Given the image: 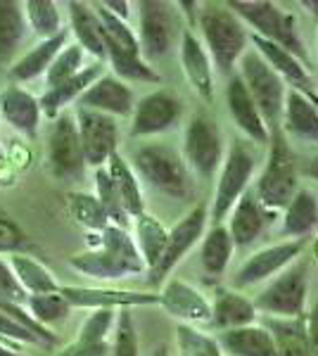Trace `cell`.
I'll return each instance as SVG.
<instances>
[{
  "label": "cell",
  "mask_w": 318,
  "mask_h": 356,
  "mask_svg": "<svg viewBox=\"0 0 318 356\" xmlns=\"http://www.w3.org/2000/svg\"><path fill=\"white\" fill-rule=\"evenodd\" d=\"M69 266L95 280H119L145 271V261L133 238L119 226H107L102 233L90 235V250L72 257Z\"/></svg>",
  "instance_id": "cell-1"
},
{
  "label": "cell",
  "mask_w": 318,
  "mask_h": 356,
  "mask_svg": "<svg viewBox=\"0 0 318 356\" xmlns=\"http://www.w3.org/2000/svg\"><path fill=\"white\" fill-rule=\"evenodd\" d=\"M225 5L240 22L254 29V36L280 45L283 50L297 57L302 65L306 62L304 41L297 31V19L292 13H285L269 0H230Z\"/></svg>",
  "instance_id": "cell-2"
},
{
  "label": "cell",
  "mask_w": 318,
  "mask_h": 356,
  "mask_svg": "<svg viewBox=\"0 0 318 356\" xmlns=\"http://www.w3.org/2000/svg\"><path fill=\"white\" fill-rule=\"evenodd\" d=\"M269 159H266V166L257 181V188H254V195L262 202L266 209L278 211L285 209L290 204V200L297 195L299 191V171H297V159H294V152L287 143L283 129H276L269 134Z\"/></svg>",
  "instance_id": "cell-3"
},
{
  "label": "cell",
  "mask_w": 318,
  "mask_h": 356,
  "mask_svg": "<svg viewBox=\"0 0 318 356\" xmlns=\"http://www.w3.org/2000/svg\"><path fill=\"white\" fill-rule=\"evenodd\" d=\"M200 29L212 65L230 76L235 62H240L250 41L242 22L230 13L228 5H205V10L200 13Z\"/></svg>",
  "instance_id": "cell-4"
},
{
  "label": "cell",
  "mask_w": 318,
  "mask_h": 356,
  "mask_svg": "<svg viewBox=\"0 0 318 356\" xmlns=\"http://www.w3.org/2000/svg\"><path fill=\"white\" fill-rule=\"evenodd\" d=\"M138 176L154 188L157 193H164L176 200H193L195 183L190 176V169L183 162V157L169 145H145L133 157Z\"/></svg>",
  "instance_id": "cell-5"
},
{
  "label": "cell",
  "mask_w": 318,
  "mask_h": 356,
  "mask_svg": "<svg viewBox=\"0 0 318 356\" xmlns=\"http://www.w3.org/2000/svg\"><path fill=\"white\" fill-rule=\"evenodd\" d=\"M238 76L245 83L247 93L254 100L259 117L266 126V131L280 129L283 107H285V83L278 74L273 72L259 53H245L240 57V74Z\"/></svg>",
  "instance_id": "cell-6"
},
{
  "label": "cell",
  "mask_w": 318,
  "mask_h": 356,
  "mask_svg": "<svg viewBox=\"0 0 318 356\" xmlns=\"http://www.w3.org/2000/svg\"><path fill=\"white\" fill-rule=\"evenodd\" d=\"M306 271H309L306 259H297L290 264L252 302L254 309L269 314L271 318H299V316H304L306 288H309Z\"/></svg>",
  "instance_id": "cell-7"
},
{
  "label": "cell",
  "mask_w": 318,
  "mask_h": 356,
  "mask_svg": "<svg viewBox=\"0 0 318 356\" xmlns=\"http://www.w3.org/2000/svg\"><path fill=\"white\" fill-rule=\"evenodd\" d=\"M225 154V143L218 124L207 114H195L183 134V162L195 176L209 178L221 169Z\"/></svg>",
  "instance_id": "cell-8"
},
{
  "label": "cell",
  "mask_w": 318,
  "mask_h": 356,
  "mask_svg": "<svg viewBox=\"0 0 318 356\" xmlns=\"http://www.w3.org/2000/svg\"><path fill=\"white\" fill-rule=\"evenodd\" d=\"M183 33L181 13L176 5L161 3V0H143L141 3V33H138V45H141L143 60H159L164 57L173 45L178 43Z\"/></svg>",
  "instance_id": "cell-9"
},
{
  "label": "cell",
  "mask_w": 318,
  "mask_h": 356,
  "mask_svg": "<svg viewBox=\"0 0 318 356\" xmlns=\"http://www.w3.org/2000/svg\"><path fill=\"white\" fill-rule=\"evenodd\" d=\"M45 164L53 178L62 183L79 181L86 171L84 150H81L77 119L74 114L62 112L55 119L53 129L48 136V145H45Z\"/></svg>",
  "instance_id": "cell-10"
},
{
  "label": "cell",
  "mask_w": 318,
  "mask_h": 356,
  "mask_svg": "<svg viewBox=\"0 0 318 356\" xmlns=\"http://www.w3.org/2000/svg\"><path fill=\"white\" fill-rule=\"evenodd\" d=\"M252 174H254V154L238 143L223 157L216 193H214L212 200V219L216 226H221V221L230 214V209L247 193V183L252 181Z\"/></svg>",
  "instance_id": "cell-11"
},
{
  "label": "cell",
  "mask_w": 318,
  "mask_h": 356,
  "mask_svg": "<svg viewBox=\"0 0 318 356\" xmlns=\"http://www.w3.org/2000/svg\"><path fill=\"white\" fill-rule=\"evenodd\" d=\"M74 119H77V131L86 166L102 169L107 164V159L117 152L119 145L117 119L93 110H84V107H79Z\"/></svg>",
  "instance_id": "cell-12"
},
{
  "label": "cell",
  "mask_w": 318,
  "mask_h": 356,
  "mask_svg": "<svg viewBox=\"0 0 318 356\" xmlns=\"http://www.w3.org/2000/svg\"><path fill=\"white\" fill-rule=\"evenodd\" d=\"M207 219H209L207 204H198L171 228L169 235H166L164 254H161L157 266L150 271V283H154V285L161 283V280H164L166 275L183 261V257H186L188 252L202 240V235H205Z\"/></svg>",
  "instance_id": "cell-13"
},
{
  "label": "cell",
  "mask_w": 318,
  "mask_h": 356,
  "mask_svg": "<svg viewBox=\"0 0 318 356\" xmlns=\"http://www.w3.org/2000/svg\"><path fill=\"white\" fill-rule=\"evenodd\" d=\"M309 240H285V243L264 247V250L254 252V254L238 268L233 278L235 288H250V285L264 283V280L273 278L280 271H285L290 264H294L302 257L304 247Z\"/></svg>",
  "instance_id": "cell-14"
},
{
  "label": "cell",
  "mask_w": 318,
  "mask_h": 356,
  "mask_svg": "<svg viewBox=\"0 0 318 356\" xmlns=\"http://www.w3.org/2000/svg\"><path fill=\"white\" fill-rule=\"evenodd\" d=\"M183 114V102L169 90H154L133 105V122L131 136L148 138L169 131L178 124Z\"/></svg>",
  "instance_id": "cell-15"
},
{
  "label": "cell",
  "mask_w": 318,
  "mask_h": 356,
  "mask_svg": "<svg viewBox=\"0 0 318 356\" xmlns=\"http://www.w3.org/2000/svg\"><path fill=\"white\" fill-rule=\"evenodd\" d=\"M60 295L69 302L72 309H131L159 304V295L136 290H114V288H81V285H60Z\"/></svg>",
  "instance_id": "cell-16"
},
{
  "label": "cell",
  "mask_w": 318,
  "mask_h": 356,
  "mask_svg": "<svg viewBox=\"0 0 318 356\" xmlns=\"http://www.w3.org/2000/svg\"><path fill=\"white\" fill-rule=\"evenodd\" d=\"M159 304L169 316L183 321V325L209 323L212 321V302L198 288H193L181 278L166 280L159 292Z\"/></svg>",
  "instance_id": "cell-17"
},
{
  "label": "cell",
  "mask_w": 318,
  "mask_h": 356,
  "mask_svg": "<svg viewBox=\"0 0 318 356\" xmlns=\"http://www.w3.org/2000/svg\"><path fill=\"white\" fill-rule=\"evenodd\" d=\"M276 211L266 209L259 202L254 191H247L238 200V204L230 209V219H228V233L233 238L235 247H247L252 245L257 238H262L266 228L273 223Z\"/></svg>",
  "instance_id": "cell-18"
},
{
  "label": "cell",
  "mask_w": 318,
  "mask_h": 356,
  "mask_svg": "<svg viewBox=\"0 0 318 356\" xmlns=\"http://www.w3.org/2000/svg\"><path fill=\"white\" fill-rule=\"evenodd\" d=\"M79 107L93 110L107 117H126L133 112V90L114 74H102L97 81L79 97Z\"/></svg>",
  "instance_id": "cell-19"
},
{
  "label": "cell",
  "mask_w": 318,
  "mask_h": 356,
  "mask_svg": "<svg viewBox=\"0 0 318 356\" xmlns=\"http://www.w3.org/2000/svg\"><path fill=\"white\" fill-rule=\"evenodd\" d=\"M117 323V312L114 309H97L88 314L79 330V337L62 347L57 356H109L112 342H109V332Z\"/></svg>",
  "instance_id": "cell-20"
},
{
  "label": "cell",
  "mask_w": 318,
  "mask_h": 356,
  "mask_svg": "<svg viewBox=\"0 0 318 356\" xmlns=\"http://www.w3.org/2000/svg\"><path fill=\"white\" fill-rule=\"evenodd\" d=\"M0 114L17 134L29 140H36L40 126L38 97H33L22 86H8L5 90H0Z\"/></svg>",
  "instance_id": "cell-21"
},
{
  "label": "cell",
  "mask_w": 318,
  "mask_h": 356,
  "mask_svg": "<svg viewBox=\"0 0 318 356\" xmlns=\"http://www.w3.org/2000/svg\"><path fill=\"white\" fill-rule=\"evenodd\" d=\"M181 65L183 74L193 86V90L205 100L214 97V65L207 55L205 45L198 41L190 29H183L181 33Z\"/></svg>",
  "instance_id": "cell-22"
},
{
  "label": "cell",
  "mask_w": 318,
  "mask_h": 356,
  "mask_svg": "<svg viewBox=\"0 0 318 356\" xmlns=\"http://www.w3.org/2000/svg\"><path fill=\"white\" fill-rule=\"evenodd\" d=\"M102 74H105V65H102V62H93V65L81 69L74 79H69V81L57 86V88L45 90V93L38 97L40 114H45V117H50V119H57L62 112H65V107H69L72 102H77L79 97L102 76Z\"/></svg>",
  "instance_id": "cell-23"
},
{
  "label": "cell",
  "mask_w": 318,
  "mask_h": 356,
  "mask_svg": "<svg viewBox=\"0 0 318 356\" xmlns=\"http://www.w3.org/2000/svg\"><path fill=\"white\" fill-rule=\"evenodd\" d=\"M225 102H228L230 117H233V122L238 124V129L242 134L250 138V140L259 143V145L269 143V131H266L262 117H259L257 107H254V100L250 97V93H247L245 83H242V79L238 74L228 79V86H225Z\"/></svg>",
  "instance_id": "cell-24"
},
{
  "label": "cell",
  "mask_w": 318,
  "mask_h": 356,
  "mask_svg": "<svg viewBox=\"0 0 318 356\" xmlns=\"http://www.w3.org/2000/svg\"><path fill=\"white\" fill-rule=\"evenodd\" d=\"M280 129L285 138H297L302 143H318V107L299 90H287L283 107Z\"/></svg>",
  "instance_id": "cell-25"
},
{
  "label": "cell",
  "mask_w": 318,
  "mask_h": 356,
  "mask_svg": "<svg viewBox=\"0 0 318 356\" xmlns=\"http://www.w3.org/2000/svg\"><path fill=\"white\" fill-rule=\"evenodd\" d=\"M250 38L254 43V53H259V57H262L266 65L278 74L283 79V83H290L292 90H299V93H311V90H314L311 88L314 83H311V76H309V72H306V67L292 53L283 50L280 45L254 36V33Z\"/></svg>",
  "instance_id": "cell-26"
},
{
  "label": "cell",
  "mask_w": 318,
  "mask_h": 356,
  "mask_svg": "<svg viewBox=\"0 0 318 356\" xmlns=\"http://www.w3.org/2000/svg\"><path fill=\"white\" fill-rule=\"evenodd\" d=\"M67 10H69V26H72V33L77 36V45L84 48V53L93 55L97 62H105L107 60L105 36H102V26L93 5L67 3Z\"/></svg>",
  "instance_id": "cell-27"
},
{
  "label": "cell",
  "mask_w": 318,
  "mask_h": 356,
  "mask_svg": "<svg viewBox=\"0 0 318 356\" xmlns=\"http://www.w3.org/2000/svg\"><path fill=\"white\" fill-rule=\"evenodd\" d=\"M218 344L230 356H278L273 335L266 325H245V328L223 330L218 335Z\"/></svg>",
  "instance_id": "cell-28"
},
{
  "label": "cell",
  "mask_w": 318,
  "mask_h": 356,
  "mask_svg": "<svg viewBox=\"0 0 318 356\" xmlns=\"http://www.w3.org/2000/svg\"><path fill=\"white\" fill-rule=\"evenodd\" d=\"M67 38H69V29L60 31L53 38H48V41H40L36 48H31L26 55H22L19 60L10 67V81L24 83V81H31V79H36L40 74L48 72V67L53 65V60L67 45Z\"/></svg>",
  "instance_id": "cell-29"
},
{
  "label": "cell",
  "mask_w": 318,
  "mask_h": 356,
  "mask_svg": "<svg viewBox=\"0 0 318 356\" xmlns=\"http://www.w3.org/2000/svg\"><path fill=\"white\" fill-rule=\"evenodd\" d=\"M257 309L252 300L238 295L235 290H216V300L212 304V325L218 330H235L257 323Z\"/></svg>",
  "instance_id": "cell-30"
},
{
  "label": "cell",
  "mask_w": 318,
  "mask_h": 356,
  "mask_svg": "<svg viewBox=\"0 0 318 356\" xmlns=\"http://www.w3.org/2000/svg\"><path fill=\"white\" fill-rule=\"evenodd\" d=\"M109 178L114 183V191H117L121 207L126 209L129 216H141L145 214V202H143V191H141V183H138V176L133 174V169L129 166L124 157L119 152H114L112 157L107 159L105 164Z\"/></svg>",
  "instance_id": "cell-31"
},
{
  "label": "cell",
  "mask_w": 318,
  "mask_h": 356,
  "mask_svg": "<svg viewBox=\"0 0 318 356\" xmlns=\"http://www.w3.org/2000/svg\"><path fill=\"white\" fill-rule=\"evenodd\" d=\"M8 264L15 271L17 283L22 285V290H24L29 297L31 295H50V292L60 290V283L55 280L53 271H50L45 264L33 259V257L22 254V252H15V254H10Z\"/></svg>",
  "instance_id": "cell-32"
},
{
  "label": "cell",
  "mask_w": 318,
  "mask_h": 356,
  "mask_svg": "<svg viewBox=\"0 0 318 356\" xmlns=\"http://www.w3.org/2000/svg\"><path fill=\"white\" fill-rule=\"evenodd\" d=\"M318 228V200L314 193L302 191L290 200L283 214V233L290 235L292 240H304L309 233Z\"/></svg>",
  "instance_id": "cell-33"
},
{
  "label": "cell",
  "mask_w": 318,
  "mask_h": 356,
  "mask_svg": "<svg viewBox=\"0 0 318 356\" xmlns=\"http://www.w3.org/2000/svg\"><path fill=\"white\" fill-rule=\"evenodd\" d=\"M24 5L15 0H0V62H13L26 38Z\"/></svg>",
  "instance_id": "cell-34"
},
{
  "label": "cell",
  "mask_w": 318,
  "mask_h": 356,
  "mask_svg": "<svg viewBox=\"0 0 318 356\" xmlns=\"http://www.w3.org/2000/svg\"><path fill=\"white\" fill-rule=\"evenodd\" d=\"M266 328L273 335L278 356H314L306 340V314L299 318H271Z\"/></svg>",
  "instance_id": "cell-35"
},
{
  "label": "cell",
  "mask_w": 318,
  "mask_h": 356,
  "mask_svg": "<svg viewBox=\"0 0 318 356\" xmlns=\"http://www.w3.org/2000/svg\"><path fill=\"white\" fill-rule=\"evenodd\" d=\"M233 238H230L225 226H214L205 235H202V250H200V261L209 275H221L225 266L230 264L233 257Z\"/></svg>",
  "instance_id": "cell-36"
},
{
  "label": "cell",
  "mask_w": 318,
  "mask_h": 356,
  "mask_svg": "<svg viewBox=\"0 0 318 356\" xmlns=\"http://www.w3.org/2000/svg\"><path fill=\"white\" fill-rule=\"evenodd\" d=\"M166 235H169V231L161 226L159 219H154V216H150V214L136 216V240H133V243H136L138 252H141L148 271H152L159 264L161 254H164Z\"/></svg>",
  "instance_id": "cell-37"
},
{
  "label": "cell",
  "mask_w": 318,
  "mask_h": 356,
  "mask_svg": "<svg viewBox=\"0 0 318 356\" xmlns=\"http://www.w3.org/2000/svg\"><path fill=\"white\" fill-rule=\"evenodd\" d=\"M67 211L79 226H84L86 231H90V233H102L107 226H112L105 209H102V204L97 202V197L90 193H69Z\"/></svg>",
  "instance_id": "cell-38"
},
{
  "label": "cell",
  "mask_w": 318,
  "mask_h": 356,
  "mask_svg": "<svg viewBox=\"0 0 318 356\" xmlns=\"http://www.w3.org/2000/svg\"><path fill=\"white\" fill-rule=\"evenodd\" d=\"M22 5H24V17L29 29L36 36L43 38V41H48V38L57 36L60 31H65L57 3H50V0H26Z\"/></svg>",
  "instance_id": "cell-39"
},
{
  "label": "cell",
  "mask_w": 318,
  "mask_h": 356,
  "mask_svg": "<svg viewBox=\"0 0 318 356\" xmlns=\"http://www.w3.org/2000/svg\"><path fill=\"white\" fill-rule=\"evenodd\" d=\"M109 67H112L114 76L121 81H138V83H161V76L152 67L143 60L141 55H124V53H107Z\"/></svg>",
  "instance_id": "cell-40"
},
{
  "label": "cell",
  "mask_w": 318,
  "mask_h": 356,
  "mask_svg": "<svg viewBox=\"0 0 318 356\" xmlns=\"http://www.w3.org/2000/svg\"><path fill=\"white\" fill-rule=\"evenodd\" d=\"M84 48L77 43H67L65 48H62V53L55 57L53 65L48 67V72H45V86L50 88H57V86H62L69 79H74L77 74L84 69Z\"/></svg>",
  "instance_id": "cell-41"
},
{
  "label": "cell",
  "mask_w": 318,
  "mask_h": 356,
  "mask_svg": "<svg viewBox=\"0 0 318 356\" xmlns=\"http://www.w3.org/2000/svg\"><path fill=\"white\" fill-rule=\"evenodd\" d=\"M176 347L178 356H223V349L216 337L198 330L195 325H178Z\"/></svg>",
  "instance_id": "cell-42"
},
{
  "label": "cell",
  "mask_w": 318,
  "mask_h": 356,
  "mask_svg": "<svg viewBox=\"0 0 318 356\" xmlns=\"http://www.w3.org/2000/svg\"><path fill=\"white\" fill-rule=\"evenodd\" d=\"M26 309H29V314H31L33 318L43 325V328L65 321L69 316V312H72V307H69V302L60 295V290L50 292V295L26 297Z\"/></svg>",
  "instance_id": "cell-43"
},
{
  "label": "cell",
  "mask_w": 318,
  "mask_h": 356,
  "mask_svg": "<svg viewBox=\"0 0 318 356\" xmlns=\"http://www.w3.org/2000/svg\"><path fill=\"white\" fill-rule=\"evenodd\" d=\"M95 197H97V202L102 204V209H105V214L112 226L129 228L131 216L126 214V209L121 207V200H119L117 191H114V183H112V178H109L105 166H102V169H95Z\"/></svg>",
  "instance_id": "cell-44"
},
{
  "label": "cell",
  "mask_w": 318,
  "mask_h": 356,
  "mask_svg": "<svg viewBox=\"0 0 318 356\" xmlns=\"http://www.w3.org/2000/svg\"><path fill=\"white\" fill-rule=\"evenodd\" d=\"M109 356H141V352H138V332L129 309H121L117 314V330H114Z\"/></svg>",
  "instance_id": "cell-45"
},
{
  "label": "cell",
  "mask_w": 318,
  "mask_h": 356,
  "mask_svg": "<svg viewBox=\"0 0 318 356\" xmlns=\"http://www.w3.org/2000/svg\"><path fill=\"white\" fill-rule=\"evenodd\" d=\"M24 245H26L24 231L8 214L0 211V254H15Z\"/></svg>",
  "instance_id": "cell-46"
},
{
  "label": "cell",
  "mask_w": 318,
  "mask_h": 356,
  "mask_svg": "<svg viewBox=\"0 0 318 356\" xmlns=\"http://www.w3.org/2000/svg\"><path fill=\"white\" fill-rule=\"evenodd\" d=\"M26 297L29 295H26L24 290H22V285L17 283L15 271L10 268V264L5 261V259H0V300L24 304Z\"/></svg>",
  "instance_id": "cell-47"
},
{
  "label": "cell",
  "mask_w": 318,
  "mask_h": 356,
  "mask_svg": "<svg viewBox=\"0 0 318 356\" xmlns=\"http://www.w3.org/2000/svg\"><path fill=\"white\" fill-rule=\"evenodd\" d=\"M306 340L314 356H318V302L314 304L311 314H306Z\"/></svg>",
  "instance_id": "cell-48"
},
{
  "label": "cell",
  "mask_w": 318,
  "mask_h": 356,
  "mask_svg": "<svg viewBox=\"0 0 318 356\" xmlns=\"http://www.w3.org/2000/svg\"><path fill=\"white\" fill-rule=\"evenodd\" d=\"M102 8L107 10V13H112L114 17H119V19H129V8L131 5L126 3V0H105V3H100Z\"/></svg>",
  "instance_id": "cell-49"
},
{
  "label": "cell",
  "mask_w": 318,
  "mask_h": 356,
  "mask_svg": "<svg viewBox=\"0 0 318 356\" xmlns=\"http://www.w3.org/2000/svg\"><path fill=\"white\" fill-rule=\"evenodd\" d=\"M176 8H183V13L188 15L190 24H195V22H198V15H195V8H198V3H178Z\"/></svg>",
  "instance_id": "cell-50"
},
{
  "label": "cell",
  "mask_w": 318,
  "mask_h": 356,
  "mask_svg": "<svg viewBox=\"0 0 318 356\" xmlns=\"http://www.w3.org/2000/svg\"><path fill=\"white\" fill-rule=\"evenodd\" d=\"M304 174L309 178H314V181H318V157H314L309 164L304 166Z\"/></svg>",
  "instance_id": "cell-51"
},
{
  "label": "cell",
  "mask_w": 318,
  "mask_h": 356,
  "mask_svg": "<svg viewBox=\"0 0 318 356\" xmlns=\"http://www.w3.org/2000/svg\"><path fill=\"white\" fill-rule=\"evenodd\" d=\"M0 356H24V354L17 352V349H13V347H8V344L0 342Z\"/></svg>",
  "instance_id": "cell-52"
},
{
  "label": "cell",
  "mask_w": 318,
  "mask_h": 356,
  "mask_svg": "<svg viewBox=\"0 0 318 356\" xmlns=\"http://www.w3.org/2000/svg\"><path fill=\"white\" fill-rule=\"evenodd\" d=\"M8 169H10V166H0V183H13V176L5 174Z\"/></svg>",
  "instance_id": "cell-53"
},
{
  "label": "cell",
  "mask_w": 318,
  "mask_h": 356,
  "mask_svg": "<svg viewBox=\"0 0 318 356\" xmlns=\"http://www.w3.org/2000/svg\"><path fill=\"white\" fill-rule=\"evenodd\" d=\"M304 8H309V13H314L318 17V0H306Z\"/></svg>",
  "instance_id": "cell-54"
},
{
  "label": "cell",
  "mask_w": 318,
  "mask_h": 356,
  "mask_svg": "<svg viewBox=\"0 0 318 356\" xmlns=\"http://www.w3.org/2000/svg\"><path fill=\"white\" fill-rule=\"evenodd\" d=\"M304 95H306V97H309V100H311V102H314V105L318 107V93H316V90H311V93H304Z\"/></svg>",
  "instance_id": "cell-55"
},
{
  "label": "cell",
  "mask_w": 318,
  "mask_h": 356,
  "mask_svg": "<svg viewBox=\"0 0 318 356\" xmlns=\"http://www.w3.org/2000/svg\"><path fill=\"white\" fill-rule=\"evenodd\" d=\"M0 166H8V159H5V150H3V145H0Z\"/></svg>",
  "instance_id": "cell-56"
},
{
  "label": "cell",
  "mask_w": 318,
  "mask_h": 356,
  "mask_svg": "<svg viewBox=\"0 0 318 356\" xmlns=\"http://www.w3.org/2000/svg\"><path fill=\"white\" fill-rule=\"evenodd\" d=\"M154 356H171L169 352H166V349L164 347H161V349H157V354H154Z\"/></svg>",
  "instance_id": "cell-57"
},
{
  "label": "cell",
  "mask_w": 318,
  "mask_h": 356,
  "mask_svg": "<svg viewBox=\"0 0 318 356\" xmlns=\"http://www.w3.org/2000/svg\"><path fill=\"white\" fill-rule=\"evenodd\" d=\"M316 259H318V243H316Z\"/></svg>",
  "instance_id": "cell-58"
}]
</instances>
